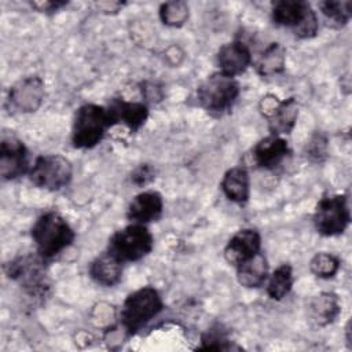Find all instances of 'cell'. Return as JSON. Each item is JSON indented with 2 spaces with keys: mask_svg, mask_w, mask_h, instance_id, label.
<instances>
[{
  "mask_svg": "<svg viewBox=\"0 0 352 352\" xmlns=\"http://www.w3.org/2000/svg\"><path fill=\"white\" fill-rule=\"evenodd\" d=\"M66 3L65 1H44V3H32L33 7H36L38 11H56L58 8L63 7Z\"/></svg>",
  "mask_w": 352,
  "mask_h": 352,
  "instance_id": "29",
  "label": "cell"
},
{
  "mask_svg": "<svg viewBox=\"0 0 352 352\" xmlns=\"http://www.w3.org/2000/svg\"><path fill=\"white\" fill-rule=\"evenodd\" d=\"M32 238L38 256L45 260L67 248L74 239V232L59 213L47 212L36 220L32 228Z\"/></svg>",
  "mask_w": 352,
  "mask_h": 352,
  "instance_id": "1",
  "label": "cell"
},
{
  "mask_svg": "<svg viewBox=\"0 0 352 352\" xmlns=\"http://www.w3.org/2000/svg\"><path fill=\"white\" fill-rule=\"evenodd\" d=\"M272 21L300 38L314 37L318 32V19L311 6L301 0H279L272 3Z\"/></svg>",
  "mask_w": 352,
  "mask_h": 352,
  "instance_id": "3",
  "label": "cell"
},
{
  "mask_svg": "<svg viewBox=\"0 0 352 352\" xmlns=\"http://www.w3.org/2000/svg\"><path fill=\"white\" fill-rule=\"evenodd\" d=\"M89 274L98 283L103 286H113L121 279L122 261L107 250L92 261Z\"/></svg>",
  "mask_w": 352,
  "mask_h": 352,
  "instance_id": "17",
  "label": "cell"
},
{
  "mask_svg": "<svg viewBox=\"0 0 352 352\" xmlns=\"http://www.w3.org/2000/svg\"><path fill=\"white\" fill-rule=\"evenodd\" d=\"M153 249V236L143 226L133 223L117 231L109 242V252L122 263L136 261Z\"/></svg>",
  "mask_w": 352,
  "mask_h": 352,
  "instance_id": "6",
  "label": "cell"
},
{
  "mask_svg": "<svg viewBox=\"0 0 352 352\" xmlns=\"http://www.w3.org/2000/svg\"><path fill=\"white\" fill-rule=\"evenodd\" d=\"M44 96V85L38 77H26L10 88L7 106L11 111L30 113L38 109Z\"/></svg>",
  "mask_w": 352,
  "mask_h": 352,
  "instance_id": "11",
  "label": "cell"
},
{
  "mask_svg": "<svg viewBox=\"0 0 352 352\" xmlns=\"http://www.w3.org/2000/svg\"><path fill=\"white\" fill-rule=\"evenodd\" d=\"M162 197L157 191H143L132 199L126 216L133 223L144 224L157 220L162 213Z\"/></svg>",
  "mask_w": 352,
  "mask_h": 352,
  "instance_id": "15",
  "label": "cell"
},
{
  "mask_svg": "<svg viewBox=\"0 0 352 352\" xmlns=\"http://www.w3.org/2000/svg\"><path fill=\"white\" fill-rule=\"evenodd\" d=\"M289 147L285 139L278 135H270L261 139L253 148L254 162L265 169H274L287 155Z\"/></svg>",
  "mask_w": 352,
  "mask_h": 352,
  "instance_id": "16",
  "label": "cell"
},
{
  "mask_svg": "<svg viewBox=\"0 0 352 352\" xmlns=\"http://www.w3.org/2000/svg\"><path fill=\"white\" fill-rule=\"evenodd\" d=\"M292 285H293L292 267L287 264H282L272 272L267 286V293L274 300H282L289 294Z\"/></svg>",
  "mask_w": 352,
  "mask_h": 352,
  "instance_id": "23",
  "label": "cell"
},
{
  "mask_svg": "<svg viewBox=\"0 0 352 352\" xmlns=\"http://www.w3.org/2000/svg\"><path fill=\"white\" fill-rule=\"evenodd\" d=\"M162 309V300L154 287H142L126 297L121 309V320L129 333L138 331Z\"/></svg>",
  "mask_w": 352,
  "mask_h": 352,
  "instance_id": "5",
  "label": "cell"
},
{
  "mask_svg": "<svg viewBox=\"0 0 352 352\" xmlns=\"http://www.w3.org/2000/svg\"><path fill=\"white\" fill-rule=\"evenodd\" d=\"M106 110L110 126L116 124H124L132 131L139 129L148 116L146 104L138 102H125L122 99L113 100L109 107H106Z\"/></svg>",
  "mask_w": 352,
  "mask_h": 352,
  "instance_id": "13",
  "label": "cell"
},
{
  "mask_svg": "<svg viewBox=\"0 0 352 352\" xmlns=\"http://www.w3.org/2000/svg\"><path fill=\"white\" fill-rule=\"evenodd\" d=\"M160 16L168 26H182L188 18V6L184 1H168L161 6Z\"/></svg>",
  "mask_w": 352,
  "mask_h": 352,
  "instance_id": "24",
  "label": "cell"
},
{
  "mask_svg": "<svg viewBox=\"0 0 352 352\" xmlns=\"http://www.w3.org/2000/svg\"><path fill=\"white\" fill-rule=\"evenodd\" d=\"M252 62L249 48L242 41L227 43L217 52V65L220 72L227 76H238L243 73Z\"/></svg>",
  "mask_w": 352,
  "mask_h": 352,
  "instance_id": "14",
  "label": "cell"
},
{
  "mask_svg": "<svg viewBox=\"0 0 352 352\" xmlns=\"http://www.w3.org/2000/svg\"><path fill=\"white\" fill-rule=\"evenodd\" d=\"M43 260L41 256L18 257L6 264V272L10 278L19 280L28 293L43 294L48 286L45 282Z\"/></svg>",
  "mask_w": 352,
  "mask_h": 352,
  "instance_id": "9",
  "label": "cell"
},
{
  "mask_svg": "<svg viewBox=\"0 0 352 352\" xmlns=\"http://www.w3.org/2000/svg\"><path fill=\"white\" fill-rule=\"evenodd\" d=\"M154 177H155V170H154V168H151L150 165L144 164V165H140L139 168H136V169L132 172L131 180H132L136 186H146V184H148L151 180H154Z\"/></svg>",
  "mask_w": 352,
  "mask_h": 352,
  "instance_id": "28",
  "label": "cell"
},
{
  "mask_svg": "<svg viewBox=\"0 0 352 352\" xmlns=\"http://www.w3.org/2000/svg\"><path fill=\"white\" fill-rule=\"evenodd\" d=\"M224 195L238 204H243L249 198V175L245 168L236 166L226 172L221 180Z\"/></svg>",
  "mask_w": 352,
  "mask_h": 352,
  "instance_id": "19",
  "label": "cell"
},
{
  "mask_svg": "<svg viewBox=\"0 0 352 352\" xmlns=\"http://www.w3.org/2000/svg\"><path fill=\"white\" fill-rule=\"evenodd\" d=\"M285 48L279 43L270 44L257 60V72L260 76H272L280 73L285 67Z\"/></svg>",
  "mask_w": 352,
  "mask_h": 352,
  "instance_id": "22",
  "label": "cell"
},
{
  "mask_svg": "<svg viewBox=\"0 0 352 352\" xmlns=\"http://www.w3.org/2000/svg\"><path fill=\"white\" fill-rule=\"evenodd\" d=\"M349 220L351 213L345 195H331L322 198L314 213L315 228L324 236L342 234L348 227Z\"/></svg>",
  "mask_w": 352,
  "mask_h": 352,
  "instance_id": "8",
  "label": "cell"
},
{
  "mask_svg": "<svg viewBox=\"0 0 352 352\" xmlns=\"http://www.w3.org/2000/svg\"><path fill=\"white\" fill-rule=\"evenodd\" d=\"M298 117V106L294 98H290L285 102H279L276 110L268 117L270 126L274 135L289 133L296 124Z\"/></svg>",
  "mask_w": 352,
  "mask_h": 352,
  "instance_id": "20",
  "label": "cell"
},
{
  "mask_svg": "<svg viewBox=\"0 0 352 352\" xmlns=\"http://www.w3.org/2000/svg\"><path fill=\"white\" fill-rule=\"evenodd\" d=\"M319 7L326 18L331 19L338 25H345L352 15V3L351 1H320Z\"/></svg>",
  "mask_w": 352,
  "mask_h": 352,
  "instance_id": "25",
  "label": "cell"
},
{
  "mask_svg": "<svg viewBox=\"0 0 352 352\" xmlns=\"http://www.w3.org/2000/svg\"><path fill=\"white\" fill-rule=\"evenodd\" d=\"M311 316L316 324L324 326L331 323L340 314V305L337 296L333 293H322L316 296L311 302Z\"/></svg>",
  "mask_w": 352,
  "mask_h": 352,
  "instance_id": "21",
  "label": "cell"
},
{
  "mask_svg": "<svg viewBox=\"0 0 352 352\" xmlns=\"http://www.w3.org/2000/svg\"><path fill=\"white\" fill-rule=\"evenodd\" d=\"M238 95L239 85L236 80L221 72L206 77L197 91L201 106L213 114H223L230 110Z\"/></svg>",
  "mask_w": 352,
  "mask_h": 352,
  "instance_id": "2",
  "label": "cell"
},
{
  "mask_svg": "<svg viewBox=\"0 0 352 352\" xmlns=\"http://www.w3.org/2000/svg\"><path fill=\"white\" fill-rule=\"evenodd\" d=\"M268 276V264L265 256L258 252L236 265L238 282L245 287H258Z\"/></svg>",
  "mask_w": 352,
  "mask_h": 352,
  "instance_id": "18",
  "label": "cell"
},
{
  "mask_svg": "<svg viewBox=\"0 0 352 352\" xmlns=\"http://www.w3.org/2000/svg\"><path fill=\"white\" fill-rule=\"evenodd\" d=\"M29 160L25 144L12 135H3L0 142V175L12 180L28 170Z\"/></svg>",
  "mask_w": 352,
  "mask_h": 352,
  "instance_id": "10",
  "label": "cell"
},
{
  "mask_svg": "<svg viewBox=\"0 0 352 352\" xmlns=\"http://www.w3.org/2000/svg\"><path fill=\"white\" fill-rule=\"evenodd\" d=\"M309 268L319 278H331L340 268V260L331 253H318L312 257Z\"/></svg>",
  "mask_w": 352,
  "mask_h": 352,
  "instance_id": "26",
  "label": "cell"
},
{
  "mask_svg": "<svg viewBox=\"0 0 352 352\" xmlns=\"http://www.w3.org/2000/svg\"><path fill=\"white\" fill-rule=\"evenodd\" d=\"M73 175L72 164L59 154L41 155L29 170V177L37 187L56 191L67 186Z\"/></svg>",
  "mask_w": 352,
  "mask_h": 352,
  "instance_id": "7",
  "label": "cell"
},
{
  "mask_svg": "<svg viewBox=\"0 0 352 352\" xmlns=\"http://www.w3.org/2000/svg\"><path fill=\"white\" fill-rule=\"evenodd\" d=\"M202 349H231L230 341L220 327L210 329L206 334L202 336Z\"/></svg>",
  "mask_w": 352,
  "mask_h": 352,
  "instance_id": "27",
  "label": "cell"
},
{
  "mask_svg": "<svg viewBox=\"0 0 352 352\" xmlns=\"http://www.w3.org/2000/svg\"><path fill=\"white\" fill-rule=\"evenodd\" d=\"M110 126L106 107L98 104L81 106L74 117L72 140L77 148H91L96 146L106 129Z\"/></svg>",
  "mask_w": 352,
  "mask_h": 352,
  "instance_id": "4",
  "label": "cell"
},
{
  "mask_svg": "<svg viewBox=\"0 0 352 352\" xmlns=\"http://www.w3.org/2000/svg\"><path fill=\"white\" fill-rule=\"evenodd\" d=\"M261 238L256 230H241L227 243L224 257L231 265H238L260 252Z\"/></svg>",
  "mask_w": 352,
  "mask_h": 352,
  "instance_id": "12",
  "label": "cell"
}]
</instances>
